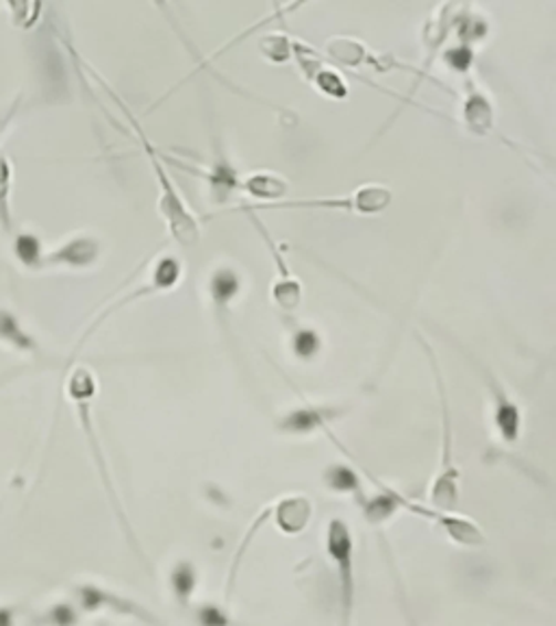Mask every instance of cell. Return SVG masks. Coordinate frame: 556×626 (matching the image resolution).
<instances>
[{"label": "cell", "instance_id": "obj_22", "mask_svg": "<svg viewBox=\"0 0 556 626\" xmlns=\"http://www.w3.org/2000/svg\"><path fill=\"white\" fill-rule=\"evenodd\" d=\"M319 348V340L313 331H301L296 337H294V351L303 357V359H310Z\"/></svg>", "mask_w": 556, "mask_h": 626}, {"label": "cell", "instance_id": "obj_13", "mask_svg": "<svg viewBox=\"0 0 556 626\" xmlns=\"http://www.w3.org/2000/svg\"><path fill=\"white\" fill-rule=\"evenodd\" d=\"M326 483H328V490H335V492H346V494L348 492L350 494H359L361 492V481L353 472V468H348V466H333V468H328Z\"/></svg>", "mask_w": 556, "mask_h": 626}, {"label": "cell", "instance_id": "obj_19", "mask_svg": "<svg viewBox=\"0 0 556 626\" xmlns=\"http://www.w3.org/2000/svg\"><path fill=\"white\" fill-rule=\"evenodd\" d=\"M181 277V265L179 259L175 257H166L159 261L157 270H155V290H166L172 288Z\"/></svg>", "mask_w": 556, "mask_h": 626}, {"label": "cell", "instance_id": "obj_3", "mask_svg": "<svg viewBox=\"0 0 556 626\" xmlns=\"http://www.w3.org/2000/svg\"><path fill=\"white\" fill-rule=\"evenodd\" d=\"M72 603L81 609V614H96V612H114L120 616L135 618L144 625H159V618H155L144 605L135 603L133 598L124 596L120 592H114L101 583L94 581H78L70 587Z\"/></svg>", "mask_w": 556, "mask_h": 626}, {"label": "cell", "instance_id": "obj_4", "mask_svg": "<svg viewBox=\"0 0 556 626\" xmlns=\"http://www.w3.org/2000/svg\"><path fill=\"white\" fill-rule=\"evenodd\" d=\"M391 202V191L382 186H364L353 196L342 198H317V200H296V202H281L283 207H326V209H350L359 213H378L387 209Z\"/></svg>", "mask_w": 556, "mask_h": 626}, {"label": "cell", "instance_id": "obj_23", "mask_svg": "<svg viewBox=\"0 0 556 626\" xmlns=\"http://www.w3.org/2000/svg\"><path fill=\"white\" fill-rule=\"evenodd\" d=\"M263 51L274 62H285L290 58V46H287V40H283V38L263 40Z\"/></svg>", "mask_w": 556, "mask_h": 626}, {"label": "cell", "instance_id": "obj_15", "mask_svg": "<svg viewBox=\"0 0 556 626\" xmlns=\"http://www.w3.org/2000/svg\"><path fill=\"white\" fill-rule=\"evenodd\" d=\"M13 252L18 257V261H22L24 265H42V244L35 236L31 233H20L15 240H13Z\"/></svg>", "mask_w": 556, "mask_h": 626}, {"label": "cell", "instance_id": "obj_5", "mask_svg": "<svg viewBox=\"0 0 556 626\" xmlns=\"http://www.w3.org/2000/svg\"><path fill=\"white\" fill-rule=\"evenodd\" d=\"M272 515L285 535H301L310 526L313 504L305 497H285L272 507Z\"/></svg>", "mask_w": 556, "mask_h": 626}, {"label": "cell", "instance_id": "obj_21", "mask_svg": "<svg viewBox=\"0 0 556 626\" xmlns=\"http://www.w3.org/2000/svg\"><path fill=\"white\" fill-rule=\"evenodd\" d=\"M196 620L200 626H233L229 614L218 605H202L196 612Z\"/></svg>", "mask_w": 556, "mask_h": 626}, {"label": "cell", "instance_id": "obj_25", "mask_svg": "<svg viewBox=\"0 0 556 626\" xmlns=\"http://www.w3.org/2000/svg\"><path fill=\"white\" fill-rule=\"evenodd\" d=\"M445 60H448L450 65H454L457 70H465L472 63V53L465 51V49H459V51H450V55Z\"/></svg>", "mask_w": 556, "mask_h": 626}, {"label": "cell", "instance_id": "obj_12", "mask_svg": "<svg viewBox=\"0 0 556 626\" xmlns=\"http://www.w3.org/2000/svg\"><path fill=\"white\" fill-rule=\"evenodd\" d=\"M242 188L248 194H252L254 198H263V200H276L279 196H283L287 191V184L281 177L267 175V173H256L252 177H248L242 184Z\"/></svg>", "mask_w": 556, "mask_h": 626}, {"label": "cell", "instance_id": "obj_27", "mask_svg": "<svg viewBox=\"0 0 556 626\" xmlns=\"http://www.w3.org/2000/svg\"><path fill=\"white\" fill-rule=\"evenodd\" d=\"M98 626H112L109 623H98Z\"/></svg>", "mask_w": 556, "mask_h": 626}, {"label": "cell", "instance_id": "obj_10", "mask_svg": "<svg viewBox=\"0 0 556 626\" xmlns=\"http://www.w3.org/2000/svg\"><path fill=\"white\" fill-rule=\"evenodd\" d=\"M98 254V244L94 240H72L67 244H63L62 249L44 257L42 265H53V263H67V265H87L96 259Z\"/></svg>", "mask_w": 556, "mask_h": 626}, {"label": "cell", "instance_id": "obj_11", "mask_svg": "<svg viewBox=\"0 0 556 626\" xmlns=\"http://www.w3.org/2000/svg\"><path fill=\"white\" fill-rule=\"evenodd\" d=\"M196 587H198L196 565L187 562V560H181L170 572V590H172V594H175V598L181 607L189 605Z\"/></svg>", "mask_w": 556, "mask_h": 626}, {"label": "cell", "instance_id": "obj_18", "mask_svg": "<svg viewBox=\"0 0 556 626\" xmlns=\"http://www.w3.org/2000/svg\"><path fill=\"white\" fill-rule=\"evenodd\" d=\"M311 79L315 81V85L324 92V94H328V96H335V98H342V96H346V83L342 81V76L339 74H335L333 70H326V67H317L313 74H311Z\"/></svg>", "mask_w": 556, "mask_h": 626}, {"label": "cell", "instance_id": "obj_9", "mask_svg": "<svg viewBox=\"0 0 556 626\" xmlns=\"http://www.w3.org/2000/svg\"><path fill=\"white\" fill-rule=\"evenodd\" d=\"M81 620H83L81 609L67 596V598L53 601L46 607H42L33 616L31 626H81Z\"/></svg>", "mask_w": 556, "mask_h": 626}, {"label": "cell", "instance_id": "obj_24", "mask_svg": "<svg viewBox=\"0 0 556 626\" xmlns=\"http://www.w3.org/2000/svg\"><path fill=\"white\" fill-rule=\"evenodd\" d=\"M18 625H20V607L9 605V603H0V626Z\"/></svg>", "mask_w": 556, "mask_h": 626}, {"label": "cell", "instance_id": "obj_7", "mask_svg": "<svg viewBox=\"0 0 556 626\" xmlns=\"http://www.w3.org/2000/svg\"><path fill=\"white\" fill-rule=\"evenodd\" d=\"M490 385L495 396V427L504 441H515L520 438V425H522L520 409L515 403L506 398V394L497 387L495 380H490Z\"/></svg>", "mask_w": 556, "mask_h": 626}, {"label": "cell", "instance_id": "obj_2", "mask_svg": "<svg viewBox=\"0 0 556 626\" xmlns=\"http://www.w3.org/2000/svg\"><path fill=\"white\" fill-rule=\"evenodd\" d=\"M324 546L337 576V626H353L357 601L355 540L350 526L342 518L328 522Z\"/></svg>", "mask_w": 556, "mask_h": 626}, {"label": "cell", "instance_id": "obj_14", "mask_svg": "<svg viewBox=\"0 0 556 626\" xmlns=\"http://www.w3.org/2000/svg\"><path fill=\"white\" fill-rule=\"evenodd\" d=\"M465 121L474 131L483 133L492 125V107L483 94H474L465 103Z\"/></svg>", "mask_w": 556, "mask_h": 626}, {"label": "cell", "instance_id": "obj_26", "mask_svg": "<svg viewBox=\"0 0 556 626\" xmlns=\"http://www.w3.org/2000/svg\"><path fill=\"white\" fill-rule=\"evenodd\" d=\"M18 103H20V98L11 105V109H9V112H2V114H0V133H2V131L7 128V125L13 121V116H15V112H18Z\"/></svg>", "mask_w": 556, "mask_h": 626}, {"label": "cell", "instance_id": "obj_6", "mask_svg": "<svg viewBox=\"0 0 556 626\" xmlns=\"http://www.w3.org/2000/svg\"><path fill=\"white\" fill-rule=\"evenodd\" d=\"M335 416H339V411L331 407H305V409H298L285 416V420L281 422V429L290 434H310L317 427L326 429V425L335 420Z\"/></svg>", "mask_w": 556, "mask_h": 626}, {"label": "cell", "instance_id": "obj_1", "mask_svg": "<svg viewBox=\"0 0 556 626\" xmlns=\"http://www.w3.org/2000/svg\"><path fill=\"white\" fill-rule=\"evenodd\" d=\"M65 394L67 398L74 403L76 407V414H78V422L85 431V438H87V444H90V450L94 455V461L98 466V472H101V479H103V486L107 490V497H109V502L116 511V518L123 526L124 535H126V542L130 544V549L139 555V560L146 564V557L141 553V546L137 544V538L128 524V518L124 513L123 502L118 499L116 494V488L112 483V477H109V470H107V463H105V457H103V450H101V441L96 438V429H94V422H92V400L96 396V378L92 375V371L87 368H76L70 378H67V385H65Z\"/></svg>", "mask_w": 556, "mask_h": 626}, {"label": "cell", "instance_id": "obj_16", "mask_svg": "<svg viewBox=\"0 0 556 626\" xmlns=\"http://www.w3.org/2000/svg\"><path fill=\"white\" fill-rule=\"evenodd\" d=\"M240 290V281L238 277L231 272V270H220L216 277H213V283H211V294L216 299V303H229Z\"/></svg>", "mask_w": 556, "mask_h": 626}, {"label": "cell", "instance_id": "obj_20", "mask_svg": "<svg viewBox=\"0 0 556 626\" xmlns=\"http://www.w3.org/2000/svg\"><path fill=\"white\" fill-rule=\"evenodd\" d=\"M328 51L333 53V58H337L339 62L348 63V65H357V63L366 60L364 49L357 42H350V40H335L333 44H328Z\"/></svg>", "mask_w": 556, "mask_h": 626}, {"label": "cell", "instance_id": "obj_8", "mask_svg": "<svg viewBox=\"0 0 556 626\" xmlns=\"http://www.w3.org/2000/svg\"><path fill=\"white\" fill-rule=\"evenodd\" d=\"M0 342L7 344L9 348L18 351V353H24V355L38 353V344L31 337V333H27L13 312L4 310V307H0Z\"/></svg>", "mask_w": 556, "mask_h": 626}, {"label": "cell", "instance_id": "obj_17", "mask_svg": "<svg viewBox=\"0 0 556 626\" xmlns=\"http://www.w3.org/2000/svg\"><path fill=\"white\" fill-rule=\"evenodd\" d=\"M9 184H11V166L7 157L0 155V225L4 231H11V209H9Z\"/></svg>", "mask_w": 556, "mask_h": 626}]
</instances>
